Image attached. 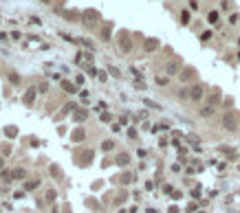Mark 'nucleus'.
I'll use <instances>...</instances> for the list:
<instances>
[{
    "label": "nucleus",
    "mask_w": 240,
    "mask_h": 213,
    "mask_svg": "<svg viewBox=\"0 0 240 213\" xmlns=\"http://www.w3.org/2000/svg\"><path fill=\"white\" fill-rule=\"evenodd\" d=\"M9 81L13 83V86H18V83H20V77H18V72H9Z\"/></svg>",
    "instance_id": "16"
},
{
    "label": "nucleus",
    "mask_w": 240,
    "mask_h": 213,
    "mask_svg": "<svg viewBox=\"0 0 240 213\" xmlns=\"http://www.w3.org/2000/svg\"><path fill=\"white\" fill-rule=\"evenodd\" d=\"M189 9H198V2H196V0H189Z\"/></svg>",
    "instance_id": "34"
},
{
    "label": "nucleus",
    "mask_w": 240,
    "mask_h": 213,
    "mask_svg": "<svg viewBox=\"0 0 240 213\" xmlns=\"http://www.w3.org/2000/svg\"><path fill=\"white\" fill-rule=\"evenodd\" d=\"M73 141H84V130H75L73 132Z\"/></svg>",
    "instance_id": "21"
},
{
    "label": "nucleus",
    "mask_w": 240,
    "mask_h": 213,
    "mask_svg": "<svg viewBox=\"0 0 240 213\" xmlns=\"http://www.w3.org/2000/svg\"><path fill=\"white\" fill-rule=\"evenodd\" d=\"M102 121H110V112H102Z\"/></svg>",
    "instance_id": "32"
},
{
    "label": "nucleus",
    "mask_w": 240,
    "mask_h": 213,
    "mask_svg": "<svg viewBox=\"0 0 240 213\" xmlns=\"http://www.w3.org/2000/svg\"><path fill=\"white\" fill-rule=\"evenodd\" d=\"M102 37H104L106 42L110 40V24H106V26H104V31H102Z\"/></svg>",
    "instance_id": "19"
},
{
    "label": "nucleus",
    "mask_w": 240,
    "mask_h": 213,
    "mask_svg": "<svg viewBox=\"0 0 240 213\" xmlns=\"http://www.w3.org/2000/svg\"><path fill=\"white\" fill-rule=\"evenodd\" d=\"M207 20H209V24H218V11H209Z\"/></svg>",
    "instance_id": "14"
},
{
    "label": "nucleus",
    "mask_w": 240,
    "mask_h": 213,
    "mask_svg": "<svg viewBox=\"0 0 240 213\" xmlns=\"http://www.w3.org/2000/svg\"><path fill=\"white\" fill-rule=\"evenodd\" d=\"M159 40H154V37H150V40H146V44H143V48H146V51L148 53H152V51H157V48H159Z\"/></svg>",
    "instance_id": "6"
},
{
    "label": "nucleus",
    "mask_w": 240,
    "mask_h": 213,
    "mask_svg": "<svg viewBox=\"0 0 240 213\" xmlns=\"http://www.w3.org/2000/svg\"><path fill=\"white\" fill-rule=\"evenodd\" d=\"M113 147H115V143H113V141H104V143H102V149H104V152H110Z\"/></svg>",
    "instance_id": "20"
},
{
    "label": "nucleus",
    "mask_w": 240,
    "mask_h": 213,
    "mask_svg": "<svg viewBox=\"0 0 240 213\" xmlns=\"http://www.w3.org/2000/svg\"><path fill=\"white\" fill-rule=\"evenodd\" d=\"M192 75H194V70H192V68H187V70H185V75H181V77H183V79H189Z\"/></svg>",
    "instance_id": "28"
},
{
    "label": "nucleus",
    "mask_w": 240,
    "mask_h": 213,
    "mask_svg": "<svg viewBox=\"0 0 240 213\" xmlns=\"http://www.w3.org/2000/svg\"><path fill=\"white\" fill-rule=\"evenodd\" d=\"M157 83H159V86H165V83H167V77H157Z\"/></svg>",
    "instance_id": "29"
},
{
    "label": "nucleus",
    "mask_w": 240,
    "mask_h": 213,
    "mask_svg": "<svg viewBox=\"0 0 240 213\" xmlns=\"http://www.w3.org/2000/svg\"><path fill=\"white\" fill-rule=\"evenodd\" d=\"M211 114H214V105H205L200 110V116H211Z\"/></svg>",
    "instance_id": "15"
},
{
    "label": "nucleus",
    "mask_w": 240,
    "mask_h": 213,
    "mask_svg": "<svg viewBox=\"0 0 240 213\" xmlns=\"http://www.w3.org/2000/svg\"><path fill=\"white\" fill-rule=\"evenodd\" d=\"M53 213H57V211H53Z\"/></svg>",
    "instance_id": "38"
},
{
    "label": "nucleus",
    "mask_w": 240,
    "mask_h": 213,
    "mask_svg": "<svg viewBox=\"0 0 240 213\" xmlns=\"http://www.w3.org/2000/svg\"><path fill=\"white\" fill-rule=\"evenodd\" d=\"M62 88H64L66 92H71V94H75V92H77V86H75L73 81H66V79L62 81Z\"/></svg>",
    "instance_id": "9"
},
{
    "label": "nucleus",
    "mask_w": 240,
    "mask_h": 213,
    "mask_svg": "<svg viewBox=\"0 0 240 213\" xmlns=\"http://www.w3.org/2000/svg\"><path fill=\"white\" fill-rule=\"evenodd\" d=\"M38 90H40V92H46V90H49V83H46V81H42L40 86H38Z\"/></svg>",
    "instance_id": "27"
},
{
    "label": "nucleus",
    "mask_w": 240,
    "mask_h": 213,
    "mask_svg": "<svg viewBox=\"0 0 240 213\" xmlns=\"http://www.w3.org/2000/svg\"><path fill=\"white\" fill-rule=\"evenodd\" d=\"M143 103H146V105H148V108H154V110H161V105H159V103H154V101H152V99H143Z\"/></svg>",
    "instance_id": "17"
},
{
    "label": "nucleus",
    "mask_w": 240,
    "mask_h": 213,
    "mask_svg": "<svg viewBox=\"0 0 240 213\" xmlns=\"http://www.w3.org/2000/svg\"><path fill=\"white\" fill-rule=\"evenodd\" d=\"M121 213H126V211H121Z\"/></svg>",
    "instance_id": "37"
},
{
    "label": "nucleus",
    "mask_w": 240,
    "mask_h": 213,
    "mask_svg": "<svg viewBox=\"0 0 240 213\" xmlns=\"http://www.w3.org/2000/svg\"><path fill=\"white\" fill-rule=\"evenodd\" d=\"M209 37H211V31H205L203 35H200V40H209Z\"/></svg>",
    "instance_id": "30"
},
{
    "label": "nucleus",
    "mask_w": 240,
    "mask_h": 213,
    "mask_svg": "<svg viewBox=\"0 0 240 213\" xmlns=\"http://www.w3.org/2000/svg\"><path fill=\"white\" fill-rule=\"evenodd\" d=\"M2 165H4V160H2V158H0V167H2Z\"/></svg>",
    "instance_id": "35"
},
{
    "label": "nucleus",
    "mask_w": 240,
    "mask_h": 213,
    "mask_svg": "<svg viewBox=\"0 0 240 213\" xmlns=\"http://www.w3.org/2000/svg\"><path fill=\"white\" fill-rule=\"evenodd\" d=\"M35 94H38V88H29V90H27V94H24V103L31 105L33 99H35Z\"/></svg>",
    "instance_id": "7"
},
{
    "label": "nucleus",
    "mask_w": 240,
    "mask_h": 213,
    "mask_svg": "<svg viewBox=\"0 0 240 213\" xmlns=\"http://www.w3.org/2000/svg\"><path fill=\"white\" fill-rule=\"evenodd\" d=\"M132 180V176H130V173H126V176H121V182H130Z\"/></svg>",
    "instance_id": "31"
},
{
    "label": "nucleus",
    "mask_w": 240,
    "mask_h": 213,
    "mask_svg": "<svg viewBox=\"0 0 240 213\" xmlns=\"http://www.w3.org/2000/svg\"><path fill=\"white\" fill-rule=\"evenodd\" d=\"M187 141H189V143H194V147H196V145H198V136H196V134H189Z\"/></svg>",
    "instance_id": "25"
},
{
    "label": "nucleus",
    "mask_w": 240,
    "mask_h": 213,
    "mask_svg": "<svg viewBox=\"0 0 240 213\" xmlns=\"http://www.w3.org/2000/svg\"><path fill=\"white\" fill-rule=\"evenodd\" d=\"M13 198H15V200H20V198H24V191H15V193H13Z\"/></svg>",
    "instance_id": "33"
},
{
    "label": "nucleus",
    "mask_w": 240,
    "mask_h": 213,
    "mask_svg": "<svg viewBox=\"0 0 240 213\" xmlns=\"http://www.w3.org/2000/svg\"><path fill=\"white\" fill-rule=\"evenodd\" d=\"M181 20L183 24H189V11H181Z\"/></svg>",
    "instance_id": "22"
},
{
    "label": "nucleus",
    "mask_w": 240,
    "mask_h": 213,
    "mask_svg": "<svg viewBox=\"0 0 240 213\" xmlns=\"http://www.w3.org/2000/svg\"><path fill=\"white\" fill-rule=\"evenodd\" d=\"M80 44H84L86 48H91V51H93V42H91V40H84V37H82V40H80Z\"/></svg>",
    "instance_id": "26"
},
{
    "label": "nucleus",
    "mask_w": 240,
    "mask_h": 213,
    "mask_svg": "<svg viewBox=\"0 0 240 213\" xmlns=\"http://www.w3.org/2000/svg\"><path fill=\"white\" fill-rule=\"evenodd\" d=\"M86 119H88V110H84V108H77V110L73 112V121L82 123V121H86Z\"/></svg>",
    "instance_id": "4"
},
{
    "label": "nucleus",
    "mask_w": 240,
    "mask_h": 213,
    "mask_svg": "<svg viewBox=\"0 0 240 213\" xmlns=\"http://www.w3.org/2000/svg\"><path fill=\"white\" fill-rule=\"evenodd\" d=\"M55 198H57V193H55V189H49V191H46V202H53Z\"/></svg>",
    "instance_id": "18"
},
{
    "label": "nucleus",
    "mask_w": 240,
    "mask_h": 213,
    "mask_svg": "<svg viewBox=\"0 0 240 213\" xmlns=\"http://www.w3.org/2000/svg\"><path fill=\"white\" fill-rule=\"evenodd\" d=\"M218 149H220L225 156H229V158H236V156H238V154H236V149H229V147H225V145H220Z\"/></svg>",
    "instance_id": "10"
},
{
    "label": "nucleus",
    "mask_w": 240,
    "mask_h": 213,
    "mask_svg": "<svg viewBox=\"0 0 240 213\" xmlns=\"http://www.w3.org/2000/svg\"><path fill=\"white\" fill-rule=\"evenodd\" d=\"M11 173H13V180H20V178H24V176H27V171H24V169H20V167H18V169H13Z\"/></svg>",
    "instance_id": "13"
},
{
    "label": "nucleus",
    "mask_w": 240,
    "mask_h": 213,
    "mask_svg": "<svg viewBox=\"0 0 240 213\" xmlns=\"http://www.w3.org/2000/svg\"><path fill=\"white\" fill-rule=\"evenodd\" d=\"M178 97H181V99H187V97H189V90H187V88H181V90H178Z\"/></svg>",
    "instance_id": "24"
},
{
    "label": "nucleus",
    "mask_w": 240,
    "mask_h": 213,
    "mask_svg": "<svg viewBox=\"0 0 240 213\" xmlns=\"http://www.w3.org/2000/svg\"><path fill=\"white\" fill-rule=\"evenodd\" d=\"M128 162H130V156H128V154H119V156H117V165L124 167V165H128Z\"/></svg>",
    "instance_id": "11"
},
{
    "label": "nucleus",
    "mask_w": 240,
    "mask_h": 213,
    "mask_svg": "<svg viewBox=\"0 0 240 213\" xmlns=\"http://www.w3.org/2000/svg\"><path fill=\"white\" fill-rule=\"evenodd\" d=\"M130 46H132V42L128 40V35L124 33V35H121V42H119V48L121 51H130Z\"/></svg>",
    "instance_id": "8"
},
{
    "label": "nucleus",
    "mask_w": 240,
    "mask_h": 213,
    "mask_svg": "<svg viewBox=\"0 0 240 213\" xmlns=\"http://www.w3.org/2000/svg\"><path fill=\"white\" fill-rule=\"evenodd\" d=\"M200 97H203V86H192V88H189V99L198 101Z\"/></svg>",
    "instance_id": "5"
},
{
    "label": "nucleus",
    "mask_w": 240,
    "mask_h": 213,
    "mask_svg": "<svg viewBox=\"0 0 240 213\" xmlns=\"http://www.w3.org/2000/svg\"><path fill=\"white\" fill-rule=\"evenodd\" d=\"M108 72L113 77H121V72H119V68H115V66H108Z\"/></svg>",
    "instance_id": "23"
},
{
    "label": "nucleus",
    "mask_w": 240,
    "mask_h": 213,
    "mask_svg": "<svg viewBox=\"0 0 240 213\" xmlns=\"http://www.w3.org/2000/svg\"><path fill=\"white\" fill-rule=\"evenodd\" d=\"M35 187H40V180H29L24 184V191H33Z\"/></svg>",
    "instance_id": "12"
},
{
    "label": "nucleus",
    "mask_w": 240,
    "mask_h": 213,
    "mask_svg": "<svg viewBox=\"0 0 240 213\" xmlns=\"http://www.w3.org/2000/svg\"><path fill=\"white\" fill-rule=\"evenodd\" d=\"M178 68H181V59H178V57H174V59L170 61V64L165 66V72H167V75H176V72H178Z\"/></svg>",
    "instance_id": "3"
},
{
    "label": "nucleus",
    "mask_w": 240,
    "mask_h": 213,
    "mask_svg": "<svg viewBox=\"0 0 240 213\" xmlns=\"http://www.w3.org/2000/svg\"><path fill=\"white\" fill-rule=\"evenodd\" d=\"M97 20H99V13L95 9H88V11H84V13H82V22L86 26H95V24H97Z\"/></svg>",
    "instance_id": "2"
},
{
    "label": "nucleus",
    "mask_w": 240,
    "mask_h": 213,
    "mask_svg": "<svg viewBox=\"0 0 240 213\" xmlns=\"http://www.w3.org/2000/svg\"><path fill=\"white\" fill-rule=\"evenodd\" d=\"M238 44H240V37H238Z\"/></svg>",
    "instance_id": "36"
},
{
    "label": "nucleus",
    "mask_w": 240,
    "mask_h": 213,
    "mask_svg": "<svg viewBox=\"0 0 240 213\" xmlns=\"http://www.w3.org/2000/svg\"><path fill=\"white\" fill-rule=\"evenodd\" d=\"M222 127H225L227 132H233L238 127V119L233 112H225V116H222Z\"/></svg>",
    "instance_id": "1"
}]
</instances>
